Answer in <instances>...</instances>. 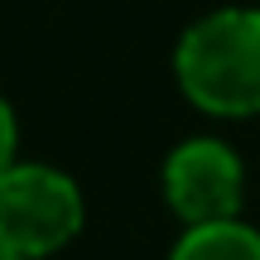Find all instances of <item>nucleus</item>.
<instances>
[{"label": "nucleus", "instance_id": "1", "mask_svg": "<svg viewBox=\"0 0 260 260\" xmlns=\"http://www.w3.org/2000/svg\"><path fill=\"white\" fill-rule=\"evenodd\" d=\"M178 82L203 111H260V10H217L178 44Z\"/></svg>", "mask_w": 260, "mask_h": 260}, {"label": "nucleus", "instance_id": "2", "mask_svg": "<svg viewBox=\"0 0 260 260\" xmlns=\"http://www.w3.org/2000/svg\"><path fill=\"white\" fill-rule=\"evenodd\" d=\"M77 226H82V198L63 174L44 164L0 169V246L34 260L68 246Z\"/></svg>", "mask_w": 260, "mask_h": 260}, {"label": "nucleus", "instance_id": "3", "mask_svg": "<svg viewBox=\"0 0 260 260\" xmlns=\"http://www.w3.org/2000/svg\"><path fill=\"white\" fill-rule=\"evenodd\" d=\"M164 193L188 226L226 222L241 207V164L217 140H188L164 164Z\"/></svg>", "mask_w": 260, "mask_h": 260}, {"label": "nucleus", "instance_id": "4", "mask_svg": "<svg viewBox=\"0 0 260 260\" xmlns=\"http://www.w3.org/2000/svg\"><path fill=\"white\" fill-rule=\"evenodd\" d=\"M174 260H260V236L251 226H241L236 217L226 222H207L178 241Z\"/></svg>", "mask_w": 260, "mask_h": 260}, {"label": "nucleus", "instance_id": "5", "mask_svg": "<svg viewBox=\"0 0 260 260\" xmlns=\"http://www.w3.org/2000/svg\"><path fill=\"white\" fill-rule=\"evenodd\" d=\"M10 154H15V116H10V106L0 102V169L10 164Z\"/></svg>", "mask_w": 260, "mask_h": 260}, {"label": "nucleus", "instance_id": "6", "mask_svg": "<svg viewBox=\"0 0 260 260\" xmlns=\"http://www.w3.org/2000/svg\"><path fill=\"white\" fill-rule=\"evenodd\" d=\"M0 260H29V255H19V251H10V246H0Z\"/></svg>", "mask_w": 260, "mask_h": 260}]
</instances>
